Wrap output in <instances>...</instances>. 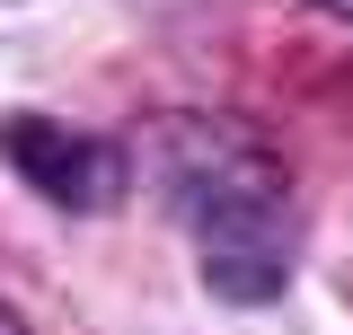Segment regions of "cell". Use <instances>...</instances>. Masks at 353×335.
Masks as SVG:
<instances>
[{"label":"cell","mask_w":353,"mask_h":335,"mask_svg":"<svg viewBox=\"0 0 353 335\" xmlns=\"http://www.w3.org/2000/svg\"><path fill=\"white\" fill-rule=\"evenodd\" d=\"M0 159H9V176L27 194H44V203L71 212V221L115 212L124 203V176H132L124 141L80 132V124H62V115H0Z\"/></svg>","instance_id":"cell-2"},{"label":"cell","mask_w":353,"mask_h":335,"mask_svg":"<svg viewBox=\"0 0 353 335\" xmlns=\"http://www.w3.org/2000/svg\"><path fill=\"white\" fill-rule=\"evenodd\" d=\"M309 9H327V18H345V27H353V0H309Z\"/></svg>","instance_id":"cell-3"},{"label":"cell","mask_w":353,"mask_h":335,"mask_svg":"<svg viewBox=\"0 0 353 335\" xmlns=\"http://www.w3.org/2000/svg\"><path fill=\"white\" fill-rule=\"evenodd\" d=\"M0 335H27V318H18V309H9V300H0Z\"/></svg>","instance_id":"cell-4"},{"label":"cell","mask_w":353,"mask_h":335,"mask_svg":"<svg viewBox=\"0 0 353 335\" xmlns=\"http://www.w3.org/2000/svg\"><path fill=\"white\" fill-rule=\"evenodd\" d=\"M141 176L176 238L194 247V274L221 309H274L301 274V194L292 168L239 115H203V106H168L141 124Z\"/></svg>","instance_id":"cell-1"}]
</instances>
